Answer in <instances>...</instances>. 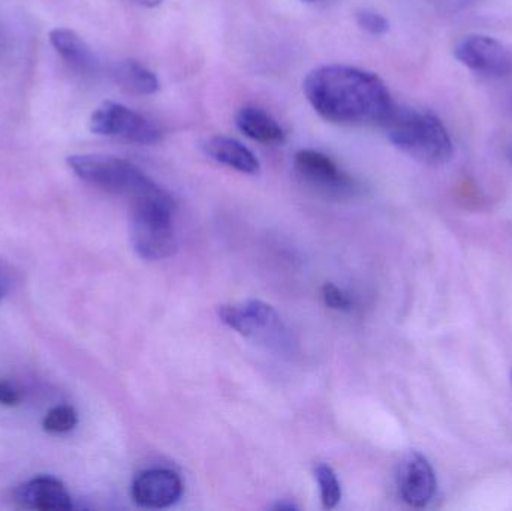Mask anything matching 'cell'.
I'll return each mask as SVG.
<instances>
[{
  "instance_id": "6da1fadb",
  "label": "cell",
  "mask_w": 512,
  "mask_h": 511,
  "mask_svg": "<svg viewBox=\"0 0 512 511\" xmlns=\"http://www.w3.org/2000/svg\"><path fill=\"white\" fill-rule=\"evenodd\" d=\"M303 92L322 119L342 126H382L396 107L384 80L357 66H319L307 74Z\"/></svg>"
},
{
  "instance_id": "7a4b0ae2",
  "label": "cell",
  "mask_w": 512,
  "mask_h": 511,
  "mask_svg": "<svg viewBox=\"0 0 512 511\" xmlns=\"http://www.w3.org/2000/svg\"><path fill=\"white\" fill-rule=\"evenodd\" d=\"M394 147L426 165H444L453 158L450 132L432 111L394 107L382 125Z\"/></svg>"
},
{
  "instance_id": "3957f363",
  "label": "cell",
  "mask_w": 512,
  "mask_h": 511,
  "mask_svg": "<svg viewBox=\"0 0 512 511\" xmlns=\"http://www.w3.org/2000/svg\"><path fill=\"white\" fill-rule=\"evenodd\" d=\"M173 198L164 189L132 201L129 234L134 251L143 260L159 261L177 249Z\"/></svg>"
},
{
  "instance_id": "277c9868",
  "label": "cell",
  "mask_w": 512,
  "mask_h": 511,
  "mask_svg": "<svg viewBox=\"0 0 512 511\" xmlns=\"http://www.w3.org/2000/svg\"><path fill=\"white\" fill-rule=\"evenodd\" d=\"M66 164L78 179L131 201L161 189L140 167L116 156L71 155Z\"/></svg>"
},
{
  "instance_id": "5b68a950",
  "label": "cell",
  "mask_w": 512,
  "mask_h": 511,
  "mask_svg": "<svg viewBox=\"0 0 512 511\" xmlns=\"http://www.w3.org/2000/svg\"><path fill=\"white\" fill-rule=\"evenodd\" d=\"M218 312L222 323L256 344L277 351H285L289 345L288 330L279 314L261 300L222 305Z\"/></svg>"
},
{
  "instance_id": "8992f818",
  "label": "cell",
  "mask_w": 512,
  "mask_h": 511,
  "mask_svg": "<svg viewBox=\"0 0 512 511\" xmlns=\"http://www.w3.org/2000/svg\"><path fill=\"white\" fill-rule=\"evenodd\" d=\"M294 170L307 188L328 200H351L360 188L330 156L318 150H298L294 156Z\"/></svg>"
},
{
  "instance_id": "52a82bcc",
  "label": "cell",
  "mask_w": 512,
  "mask_h": 511,
  "mask_svg": "<svg viewBox=\"0 0 512 511\" xmlns=\"http://www.w3.org/2000/svg\"><path fill=\"white\" fill-rule=\"evenodd\" d=\"M89 129L101 137L116 138L126 143L156 144L162 132L147 117L119 102L107 101L99 105L89 120Z\"/></svg>"
},
{
  "instance_id": "ba28073f",
  "label": "cell",
  "mask_w": 512,
  "mask_h": 511,
  "mask_svg": "<svg viewBox=\"0 0 512 511\" xmlns=\"http://www.w3.org/2000/svg\"><path fill=\"white\" fill-rule=\"evenodd\" d=\"M454 56L466 68L487 77H502L512 69L508 48L493 36L472 33L457 42Z\"/></svg>"
},
{
  "instance_id": "9c48e42d",
  "label": "cell",
  "mask_w": 512,
  "mask_h": 511,
  "mask_svg": "<svg viewBox=\"0 0 512 511\" xmlns=\"http://www.w3.org/2000/svg\"><path fill=\"white\" fill-rule=\"evenodd\" d=\"M396 479L400 498L414 509L429 506L438 491V479L432 464L418 452L408 453L402 459Z\"/></svg>"
},
{
  "instance_id": "30bf717a",
  "label": "cell",
  "mask_w": 512,
  "mask_h": 511,
  "mask_svg": "<svg viewBox=\"0 0 512 511\" xmlns=\"http://www.w3.org/2000/svg\"><path fill=\"white\" fill-rule=\"evenodd\" d=\"M183 483L174 471L156 468L138 474L132 483V498L146 509H165L182 497Z\"/></svg>"
},
{
  "instance_id": "8fae6325",
  "label": "cell",
  "mask_w": 512,
  "mask_h": 511,
  "mask_svg": "<svg viewBox=\"0 0 512 511\" xmlns=\"http://www.w3.org/2000/svg\"><path fill=\"white\" fill-rule=\"evenodd\" d=\"M14 501L21 509L35 511H68L72 509V498L59 479L50 476L36 477L18 486Z\"/></svg>"
},
{
  "instance_id": "7c38bea8",
  "label": "cell",
  "mask_w": 512,
  "mask_h": 511,
  "mask_svg": "<svg viewBox=\"0 0 512 511\" xmlns=\"http://www.w3.org/2000/svg\"><path fill=\"white\" fill-rule=\"evenodd\" d=\"M51 45L60 59L68 65L71 71L81 77H95L99 71V60L86 41L74 30L66 27H56L51 30Z\"/></svg>"
},
{
  "instance_id": "4fadbf2b",
  "label": "cell",
  "mask_w": 512,
  "mask_h": 511,
  "mask_svg": "<svg viewBox=\"0 0 512 511\" xmlns=\"http://www.w3.org/2000/svg\"><path fill=\"white\" fill-rule=\"evenodd\" d=\"M203 150L213 161L239 173L255 176L261 171V162L255 153L236 138L216 135L204 141Z\"/></svg>"
},
{
  "instance_id": "5bb4252c",
  "label": "cell",
  "mask_w": 512,
  "mask_h": 511,
  "mask_svg": "<svg viewBox=\"0 0 512 511\" xmlns=\"http://www.w3.org/2000/svg\"><path fill=\"white\" fill-rule=\"evenodd\" d=\"M236 125L246 137L252 138L265 146H282L286 134L282 126L264 108L245 105L236 116Z\"/></svg>"
},
{
  "instance_id": "9a60e30c",
  "label": "cell",
  "mask_w": 512,
  "mask_h": 511,
  "mask_svg": "<svg viewBox=\"0 0 512 511\" xmlns=\"http://www.w3.org/2000/svg\"><path fill=\"white\" fill-rule=\"evenodd\" d=\"M111 75L122 89L134 95H155L161 87L155 72L137 60L126 59L116 63Z\"/></svg>"
},
{
  "instance_id": "2e32d148",
  "label": "cell",
  "mask_w": 512,
  "mask_h": 511,
  "mask_svg": "<svg viewBox=\"0 0 512 511\" xmlns=\"http://www.w3.org/2000/svg\"><path fill=\"white\" fill-rule=\"evenodd\" d=\"M315 477L321 491L322 506L327 510L334 509L342 500V488L336 473L328 465L319 464L315 468Z\"/></svg>"
},
{
  "instance_id": "e0dca14e",
  "label": "cell",
  "mask_w": 512,
  "mask_h": 511,
  "mask_svg": "<svg viewBox=\"0 0 512 511\" xmlns=\"http://www.w3.org/2000/svg\"><path fill=\"white\" fill-rule=\"evenodd\" d=\"M78 425V414L71 405H57L51 408L42 422L45 432L53 435L68 434Z\"/></svg>"
},
{
  "instance_id": "ac0fdd59",
  "label": "cell",
  "mask_w": 512,
  "mask_h": 511,
  "mask_svg": "<svg viewBox=\"0 0 512 511\" xmlns=\"http://www.w3.org/2000/svg\"><path fill=\"white\" fill-rule=\"evenodd\" d=\"M357 23L361 29L366 30L370 35L381 36L390 30V21L387 17L373 11V9H363L357 14Z\"/></svg>"
},
{
  "instance_id": "d6986e66",
  "label": "cell",
  "mask_w": 512,
  "mask_h": 511,
  "mask_svg": "<svg viewBox=\"0 0 512 511\" xmlns=\"http://www.w3.org/2000/svg\"><path fill=\"white\" fill-rule=\"evenodd\" d=\"M322 300L334 311H351L352 308L351 299L334 284H325L322 287Z\"/></svg>"
},
{
  "instance_id": "ffe728a7",
  "label": "cell",
  "mask_w": 512,
  "mask_h": 511,
  "mask_svg": "<svg viewBox=\"0 0 512 511\" xmlns=\"http://www.w3.org/2000/svg\"><path fill=\"white\" fill-rule=\"evenodd\" d=\"M20 402V392L12 384L0 381V405H3V407H17Z\"/></svg>"
},
{
  "instance_id": "44dd1931",
  "label": "cell",
  "mask_w": 512,
  "mask_h": 511,
  "mask_svg": "<svg viewBox=\"0 0 512 511\" xmlns=\"http://www.w3.org/2000/svg\"><path fill=\"white\" fill-rule=\"evenodd\" d=\"M131 2L144 6V8H156V6L161 5L162 0H131Z\"/></svg>"
},
{
  "instance_id": "7402d4cb",
  "label": "cell",
  "mask_w": 512,
  "mask_h": 511,
  "mask_svg": "<svg viewBox=\"0 0 512 511\" xmlns=\"http://www.w3.org/2000/svg\"><path fill=\"white\" fill-rule=\"evenodd\" d=\"M6 293H8V279H6V276L3 275L2 270H0V300L6 296Z\"/></svg>"
},
{
  "instance_id": "603a6c76",
  "label": "cell",
  "mask_w": 512,
  "mask_h": 511,
  "mask_svg": "<svg viewBox=\"0 0 512 511\" xmlns=\"http://www.w3.org/2000/svg\"><path fill=\"white\" fill-rule=\"evenodd\" d=\"M297 509V507L294 506V504H286V503H282V504H277L276 506V510H295Z\"/></svg>"
},
{
  "instance_id": "cb8c5ba5",
  "label": "cell",
  "mask_w": 512,
  "mask_h": 511,
  "mask_svg": "<svg viewBox=\"0 0 512 511\" xmlns=\"http://www.w3.org/2000/svg\"><path fill=\"white\" fill-rule=\"evenodd\" d=\"M303 2L316 3V2H322V0H303Z\"/></svg>"
},
{
  "instance_id": "d4e9b609",
  "label": "cell",
  "mask_w": 512,
  "mask_h": 511,
  "mask_svg": "<svg viewBox=\"0 0 512 511\" xmlns=\"http://www.w3.org/2000/svg\"><path fill=\"white\" fill-rule=\"evenodd\" d=\"M511 381H512V372H511Z\"/></svg>"
}]
</instances>
